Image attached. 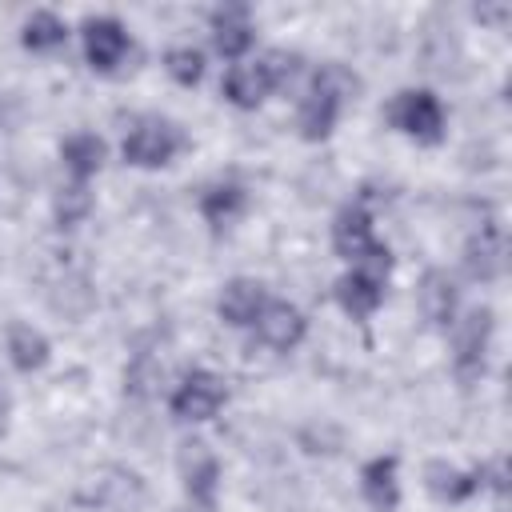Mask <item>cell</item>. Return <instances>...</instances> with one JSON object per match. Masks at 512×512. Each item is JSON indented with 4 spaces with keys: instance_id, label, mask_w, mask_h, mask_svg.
<instances>
[{
    "instance_id": "1",
    "label": "cell",
    "mask_w": 512,
    "mask_h": 512,
    "mask_svg": "<svg viewBox=\"0 0 512 512\" xmlns=\"http://www.w3.org/2000/svg\"><path fill=\"white\" fill-rule=\"evenodd\" d=\"M388 272H392V252L384 244L380 252H372L368 260L352 264V272H344L336 280V304L352 320H368L384 304V280H388Z\"/></svg>"
},
{
    "instance_id": "2",
    "label": "cell",
    "mask_w": 512,
    "mask_h": 512,
    "mask_svg": "<svg viewBox=\"0 0 512 512\" xmlns=\"http://www.w3.org/2000/svg\"><path fill=\"white\" fill-rule=\"evenodd\" d=\"M388 124L396 132L412 136L416 144H440L448 112H444V104L432 88H400L388 104Z\"/></svg>"
},
{
    "instance_id": "3",
    "label": "cell",
    "mask_w": 512,
    "mask_h": 512,
    "mask_svg": "<svg viewBox=\"0 0 512 512\" xmlns=\"http://www.w3.org/2000/svg\"><path fill=\"white\" fill-rule=\"evenodd\" d=\"M132 168H164L180 152V128L164 116H136L120 144Z\"/></svg>"
},
{
    "instance_id": "4",
    "label": "cell",
    "mask_w": 512,
    "mask_h": 512,
    "mask_svg": "<svg viewBox=\"0 0 512 512\" xmlns=\"http://www.w3.org/2000/svg\"><path fill=\"white\" fill-rule=\"evenodd\" d=\"M492 308H468L452 324V368L464 384L484 376L488 368V348H492Z\"/></svg>"
},
{
    "instance_id": "5",
    "label": "cell",
    "mask_w": 512,
    "mask_h": 512,
    "mask_svg": "<svg viewBox=\"0 0 512 512\" xmlns=\"http://www.w3.org/2000/svg\"><path fill=\"white\" fill-rule=\"evenodd\" d=\"M224 400H228L224 380H220L216 372H208V368H192V372H184L180 384L172 388L168 408H172L176 420L204 424V420H212V416L224 408Z\"/></svg>"
},
{
    "instance_id": "6",
    "label": "cell",
    "mask_w": 512,
    "mask_h": 512,
    "mask_svg": "<svg viewBox=\"0 0 512 512\" xmlns=\"http://www.w3.org/2000/svg\"><path fill=\"white\" fill-rule=\"evenodd\" d=\"M176 464H180V480H184L188 500L200 512H212L216 508V492H220V460L212 456V448L204 440H188V444H180Z\"/></svg>"
},
{
    "instance_id": "7",
    "label": "cell",
    "mask_w": 512,
    "mask_h": 512,
    "mask_svg": "<svg viewBox=\"0 0 512 512\" xmlns=\"http://www.w3.org/2000/svg\"><path fill=\"white\" fill-rule=\"evenodd\" d=\"M84 40V60L96 72H116L124 64V56L132 52V36L116 16H88L80 28Z\"/></svg>"
},
{
    "instance_id": "8",
    "label": "cell",
    "mask_w": 512,
    "mask_h": 512,
    "mask_svg": "<svg viewBox=\"0 0 512 512\" xmlns=\"http://www.w3.org/2000/svg\"><path fill=\"white\" fill-rule=\"evenodd\" d=\"M332 248L336 256H344L348 264H360L368 260L380 240H376V224H372V212L364 204H344L332 220Z\"/></svg>"
},
{
    "instance_id": "9",
    "label": "cell",
    "mask_w": 512,
    "mask_h": 512,
    "mask_svg": "<svg viewBox=\"0 0 512 512\" xmlns=\"http://www.w3.org/2000/svg\"><path fill=\"white\" fill-rule=\"evenodd\" d=\"M252 328H256V336H260L264 348H272V352H292V348L304 340L308 320H304V312H300L296 304H288V300H268V304L260 308V316H256Z\"/></svg>"
},
{
    "instance_id": "10",
    "label": "cell",
    "mask_w": 512,
    "mask_h": 512,
    "mask_svg": "<svg viewBox=\"0 0 512 512\" xmlns=\"http://www.w3.org/2000/svg\"><path fill=\"white\" fill-rule=\"evenodd\" d=\"M416 308L420 316L432 324V328H452L456 324V312H460V288L448 272L440 268H428L420 276V288H416Z\"/></svg>"
},
{
    "instance_id": "11",
    "label": "cell",
    "mask_w": 512,
    "mask_h": 512,
    "mask_svg": "<svg viewBox=\"0 0 512 512\" xmlns=\"http://www.w3.org/2000/svg\"><path fill=\"white\" fill-rule=\"evenodd\" d=\"M264 304H268L264 284L252 280V276H236V280H228V284L220 288V296H216V316H220L228 328H252Z\"/></svg>"
},
{
    "instance_id": "12",
    "label": "cell",
    "mask_w": 512,
    "mask_h": 512,
    "mask_svg": "<svg viewBox=\"0 0 512 512\" xmlns=\"http://www.w3.org/2000/svg\"><path fill=\"white\" fill-rule=\"evenodd\" d=\"M272 92H276V88H272V76H268L264 56H260V60H236V64L228 68V76H224V100H228L232 108L252 112V108H260Z\"/></svg>"
},
{
    "instance_id": "13",
    "label": "cell",
    "mask_w": 512,
    "mask_h": 512,
    "mask_svg": "<svg viewBox=\"0 0 512 512\" xmlns=\"http://www.w3.org/2000/svg\"><path fill=\"white\" fill-rule=\"evenodd\" d=\"M252 40H256V28H252L244 4H224V8L212 12V48L224 60H244Z\"/></svg>"
},
{
    "instance_id": "14",
    "label": "cell",
    "mask_w": 512,
    "mask_h": 512,
    "mask_svg": "<svg viewBox=\"0 0 512 512\" xmlns=\"http://www.w3.org/2000/svg\"><path fill=\"white\" fill-rule=\"evenodd\" d=\"M424 488L440 504H464L468 496L480 492V472H468L452 460H428L424 464Z\"/></svg>"
},
{
    "instance_id": "15",
    "label": "cell",
    "mask_w": 512,
    "mask_h": 512,
    "mask_svg": "<svg viewBox=\"0 0 512 512\" xmlns=\"http://www.w3.org/2000/svg\"><path fill=\"white\" fill-rule=\"evenodd\" d=\"M196 208H200V216H204L212 228H224V224H232V220L244 216V208H248V188H244L240 180H212V184L200 188Z\"/></svg>"
},
{
    "instance_id": "16",
    "label": "cell",
    "mask_w": 512,
    "mask_h": 512,
    "mask_svg": "<svg viewBox=\"0 0 512 512\" xmlns=\"http://www.w3.org/2000/svg\"><path fill=\"white\" fill-rule=\"evenodd\" d=\"M464 272H468V280H480V284H492L504 272V236H500V228L488 224L464 244Z\"/></svg>"
},
{
    "instance_id": "17",
    "label": "cell",
    "mask_w": 512,
    "mask_h": 512,
    "mask_svg": "<svg viewBox=\"0 0 512 512\" xmlns=\"http://www.w3.org/2000/svg\"><path fill=\"white\" fill-rule=\"evenodd\" d=\"M360 492L376 512H392L400 504V468L396 456H372L360 468Z\"/></svg>"
},
{
    "instance_id": "18",
    "label": "cell",
    "mask_w": 512,
    "mask_h": 512,
    "mask_svg": "<svg viewBox=\"0 0 512 512\" xmlns=\"http://www.w3.org/2000/svg\"><path fill=\"white\" fill-rule=\"evenodd\" d=\"M104 156H108V148H104V140L96 132H72L60 144V160H64L68 176L80 180V184L104 168Z\"/></svg>"
},
{
    "instance_id": "19",
    "label": "cell",
    "mask_w": 512,
    "mask_h": 512,
    "mask_svg": "<svg viewBox=\"0 0 512 512\" xmlns=\"http://www.w3.org/2000/svg\"><path fill=\"white\" fill-rule=\"evenodd\" d=\"M4 348H8V360H12L16 372H40L48 364V356H52L48 336L40 328H32V324H12Z\"/></svg>"
},
{
    "instance_id": "20",
    "label": "cell",
    "mask_w": 512,
    "mask_h": 512,
    "mask_svg": "<svg viewBox=\"0 0 512 512\" xmlns=\"http://www.w3.org/2000/svg\"><path fill=\"white\" fill-rule=\"evenodd\" d=\"M64 40H68V24H64L56 12H48V8L32 12V16L24 20V28H20V44H24L28 52H56Z\"/></svg>"
},
{
    "instance_id": "21",
    "label": "cell",
    "mask_w": 512,
    "mask_h": 512,
    "mask_svg": "<svg viewBox=\"0 0 512 512\" xmlns=\"http://www.w3.org/2000/svg\"><path fill=\"white\" fill-rule=\"evenodd\" d=\"M88 212H92V192H88V184L68 180V184L56 188V196H52V216H56L60 228H76L80 220H88Z\"/></svg>"
},
{
    "instance_id": "22",
    "label": "cell",
    "mask_w": 512,
    "mask_h": 512,
    "mask_svg": "<svg viewBox=\"0 0 512 512\" xmlns=\"http://www.w3.org/2000/svg\"><path fill=\"white\" fill-rule=\"evenodd\" d=\"M204 52L200 48H192V44H176V48H168L164 52V72L180 84V88H196L200 80H204Z\"/></svg>"
},
{
    "instance_id": "23",
    "label": "cell",
    "mask_w": 512,
    "mask_h": 512,
    "mask_svg": "<svg viewBox=\"0 0 512 512\" xmlns=\"http://www.w3.org/2000/svg\"><path fill=\"white\" fill-rule=\"evenodd\" d=\"M160 380H164V368H160L152 356H136V360L124 368V392H128V396L148 400V396L160 392Z\"/></svg>"
}]
</instances>
